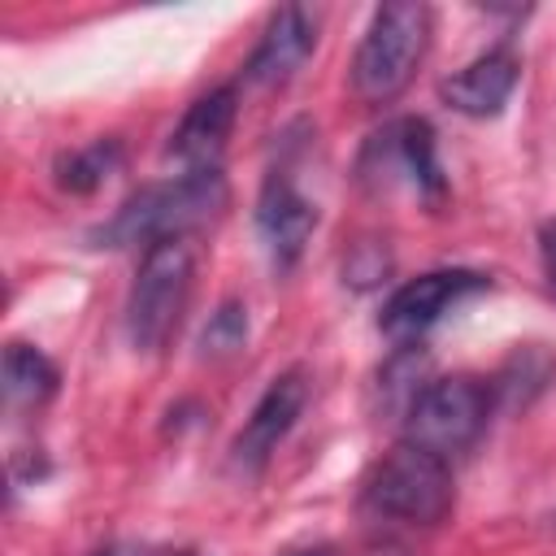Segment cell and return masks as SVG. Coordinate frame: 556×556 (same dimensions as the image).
Segmentation results:
<instances>
[{
    "instance_id": "1",
    "label": "cell",
    "mask_w": 556,
    "mask_h": 556,
    "mask_svg": "<svg viewBox=\"0 0 556 556\" xmlns=\"http://www.w3.org/2000/svg\"><path fill=\"white\" fill-rule=\"evenodd\" d=\"M226 204V178L222 169H187L169 182L135 191L104 226L100 243L104 248H130V243H165V239H187L195 226L217 217Z\"/></svg>"
},
{
    "instance_id": "2",
    "label": "cell",
    "mask_w": 556,
    "mask_h": 556,
    "mask_svg": "<svg viewBox=\"0 0 556 556\" xmlns=\"http://www.w3.org/2000/svg\"><path fill=\"white\" fill-rule=\"evenodd\" d=\"M430 43V9L413 4V0H391L382 9H374L365 39L352 56V87L361 100L369 104H387L395 100L413 70L421 65Z\"/></svg>"
},
{
    "instance_id": "3",
    "label": "cell",
    "mask_w": 556,
    "mask_h": 556,
    "mask_svg": "<svg viewBox=\"0 0 556 556\" xmlns=\"http://www.w3.org/2000/svg\"><path fill=\"white\" fill-rule=\"evenodd\" d=\"M365 504L404 526H439L452 513V469L443 456L400 439L369 473Z\"/></svg>"
},
{
    "instance_id": "4",
    "label": "cell",
    "mask_w": 556,
    "mask_h": 556,
    "mask_svg": "<svg viewBox=\"0 0 556 556\" xmlns=\"http://www.w3.org/2000/svg\"><path fill=\"white\" fill-rule=\"evenodd\" d=\"M191 295V248L187 239H165L143 248V261L135 269L130 295H126V330L139 352L165 348L174 334L182 308Z\"/></svg>"
},
{
    "instance_id": "5",
    "label": "cell",
    "mask_w": 556,
    "mask_h": 556,
    "mask_svg": "<svg viewBox=\"0 0 556 556\" xmlns=\"http://www.w3.org/2000/svg\"><path fill=\"white\" fill-rule=\"evenodd\" d=\"M486 404L491 400H486V387L478 378H465V374L439 378L413 395L408 417H404V439L447 460L482 434Z\"/></svg>"
},
{
    "instance_id": "6",
    "label": "cell",
    "mask_w": 556,
    "mask_h": 556,
    "mask_svg": "<svg viewBox=\"0 0 556 556\" xmlns=\"http://www.w3.org/2000/svg\"><path fill=\"white\" fill-rule=\"evenodd\" d=\"M486 278L473 274V269H430V274H417L408 278L404 287L391 291V300L382 304V334L391 343H417L452 304H460L465 295L482 291Z\"/></svg>"
},
{
    "instance_id": "7",
    "label": "cell",
    "mask_w": 556,
    "mask_h": 556,
    "mask_svg": "<svg viewBox=\"0 0 556 556\" xmlns=\"http://www.w3.org/2000/svg\"><path fill=\"white\" fill-rule=\"evenodd\" d=\"M304 400H308V382H304L300 369H287V374H278V378L265 387V395L256 400L252 417L243 421V430H239V439H235V465H239L243 473H261V469L269 465V456H274L278 443L291 434L295 417L304 413Z\"/></svg>"
},
{
    "instance_id": "8",
    "label": "cell",
    "mask_w": 556,
    "mask_h": 556,
    "mask_svg": "<svg viewBox=\"0 0 556 556\" xmlns=\"http://www.w3.org/2000/svg\"><path fill=\"white\" fill-rule=\"evenodd\" d=\"M313 226H317V208L291 187V178L269 174L265 187H261V200H256V230H261L278 269L300 261Z\"/></svg>"
},
{
    "instance_id": "9",
    "label": "cell",
    "mask_w": 556,
    "mask_h": 556,
    "mask_svg": "<svg viewBox=\"0 0 556 556\" xmlns=\"http://www.w3.org/2000/svg\"><path fill=\"white\" fill-rule=\"evenodd\" d=\"M235 109H239L235 87H217L182 113V122L169 135V156L182 165V174L187 169H217V156H222L230 126H235Z\"/></svg>"
},
{
    "instance_id": "10",
    "label": "cell",
    "mask_w": 556,
    "mask_h": 556,
    "mask_svg": "<svg viewBox=\"0 0 556 556\" xmlns=\"http://www.w3.org/2000/svg\"><path fill=\"white\" fill-rule=\"evenodd\" d=\"M517 74H521L517 56L508 48H491V52L473 56L465 70H456L452 78H443L439 96H443V104H452L465 117H495L508 104Z\"/></svg>"
},
{
    "instance_id": "11",
    "label": "cell",
    "mask_w": 556,
    "mask_h": 556,
    "mask_svg": "<svg viewBox=\"0 0 556 556\" xmlns=\"http://www.w3.org/2000/svg\"><path fill=\"white\" fill-rule=\"evenodd\" d=\"M313 43H317L313 17H308L300 4L278 9V13L269 17V26H265L256 52H252L248 65H243V70H248V83H256V87H282V83L308 61Z\"/></svg>"
},
{
    "instance_id": "12",
    "label": "cell",
    "mask_w": 556,
    "mask_h": 556,
    "mask_svg": "<svg viewBox=\"0 0 556 556\" xmlns=\"http://www.w3.org/2000/svg\"><path fill=\"white\" fill-rule=\"evenodd\" d=\"M387 139L395 148V161L413 178V187L426 191L430 200H439L443 195V169H439V156H434V130H430V122L426 117H408Z\"/></svg>"
},
{
    "instance_id": "13",
    "label": "cell",
    "mask_w": 556,
    "mask_h": 556,
    "mask_svg": "<svg viewBox=\"0 0 556 556\" xmlns=\"http://www.w3.org/2000/svg\"><path fill=\"white\" fill-rule=\"evenodd\" d=\"M56 391V365L30 348V343H9L4 348V395L9 404H43Z\"/></svg>"
},
{
    "instance_id": "14",
    "label": "cell",
    "mask_w": 556,
    "mask_h": 556,
    "mask_svg": "<svg viewBox=\"0 0 556 556\" xmlns=\"http://www.w3.org/2000/svg\"><path fill=\"white\" fill-rule=\"evenodd\" d=\"M117 165H122L117 139H96V143H87V148H78V152H70V156L56 161V182H61L65 191L87 195V191H96Z\"/></svg>"
},
{
    "instance_id": "15",
    "label": "cell",
    "mask_w": 556,
    "mask_h": 556,
    "mask_svg": "<svg viewBox=\"0 0 556 556\" xmlns=\"http://www.w3.org/2000/svg\"><path fill=\"white\" fill-rule=\"evenodd\" d=\"M243 339H248V313H243L239 304H222V308L208 317V326H204V334H200V348H204L208 356H230L235 348H243Z\"/></svg>"
},
{
    "instance_id": "16",
    "label": "cell",
    "mask_w": 556,
    "mask_h": 556,
    "mask_svg": "<svg viewBox=\"0 0 556 556\" xmlns=\"http://www.w3.org/2000/svg\"><path fill=\"white\" fill-rule=\"evenodd\" d=\"M539 265H543V278H547V291L556 295V217L539 226Z\"/></svg>"
},
{
    "instance_id": "17",
    "label": "cell",
    "mask_w": 556,
    "mask_h": 556,
    "mask_svg": "<svg viewBox=\"0 0 556 556\" xmlns=\"http://www.w3.org/2000/svg\"><path fill=\"white\" fill-rule=\"evenodd\" d=\"M96 556H152L143 543H113V547H104V552H96Z\"/></svg>"
},
{
    "instance_id": "18",
    "label": "cell",
    "mask_w": 556,
    "mask_h": 556,
    "mask_svg": "<svg viewBox=\"0 0 556 556\" xmlns=\"http://www.w3.org/2000/svg\"><path fill=\"white\" fill-rule=\"evenodd\" d=\"M282 556H334L330 543H308V547H295V552H282Z\"/></svg>"
}]
</instances>
